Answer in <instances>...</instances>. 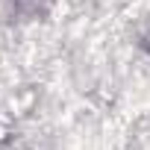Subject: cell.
Returning a JSON list of instances; mask_svg holds the SVG:
<instances>
[{
    "label": "cell",
    "mask_w": 150,
    "mask_h": 150,
    "mask_svg": "<svg viewBox=\"0 0 150 150\" xmlns=\"http://www.w3.org/2000/svg\"><path fill=\"white\" fill-rule=\"evenodd\" d=\"M47 3H50V0H9L12 12L21 15V18H38V15H44Z\"/></svg>",
    "instance_id": "6da1fadb"
},
{
    "label": "cell",
    "mask_w": 150,
    "mask_h": 150,
    "mask_svg": "<svg viewBox=\"0 0 150 150\" xmlns=\"http://www.w3.org/2000/svg\"><path fill=\"white\" fill-rule=\"evenodd\" d=\"M144 47H147V53H150V38H147V41H144Z\"/></svg>",
    "instance_id": "7a4b0ae2"
}]
</instances>
